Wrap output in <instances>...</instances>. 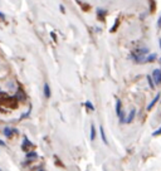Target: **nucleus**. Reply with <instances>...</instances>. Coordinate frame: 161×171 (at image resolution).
Returning a JSON list of instances; mask_svg holds the SVG:
<instances>
[{
    "label": "nucleus",
    "instance_id": "1",
    "mask_svg": "<svg viewBox=\"0 0 161 171\" xmlns=\"http://www.w3.org/2000/svg\"><path fill=\"white\" fill-rule=\"evenodd\" d=\"M18 102L19 101L17 100V97L6 96L4 92L1 94V98H0V103H1V106H5V107H8V108H17Z\"/></svg>",
    "mask_w": 161,
    "mask_h": 171
},
{
    "label": "nucleus",
    "instance_id": "2",
    "mask_svg": "<svg viewBox=\"0 0 161 171\" xmlns=\"http://www.w3.org/2000/svg\"><path fill=\"white\" fill-rule=\"evenodd\" d=\"M152 77H154L155 84H161V69H154Z\"/></svg>",
    "mask_w": 161,
    "mask_h": 171
},
{
    "label": "nucleus",
    "instance_id": "3",
    "mask_svg": "<svg viewBox=\"0 0 161 171\" xmlns=\"http://www.w3.org/2000/svg\"><path fill=\"white\" fill-rule=\"evenodd\" d=\"M25 98H26V96H25L24 91H23L22 88H19L18 92H17V100L18 101H25Z\"/></svg>",
    "mask_w": 161,
    "mask_h": 171
},
{
    "label": "nucleus",
    "instance_id": "4",
    "mask_svg": "<svg viewBox=\"0 0 161 171\" xmlns=\"http://www.w3.org/2000/svg\"><path fill=\"white\" fill-rule=\"evenodd\" d=\"M159 100H160V93H158V94H156V96H155V98L151 101V103L147 106V111H151V109L154 108V106L156 105V102H158Z\"/></svg>",
    "mask_w": 161,
    "mask_h": 171
},
{
    "label": "nucleus",
    "instance_id": "5",
    "mask_svg": "<svg viewBox=\"0 0 161 171\" xmlns=\"http://www.w3.org/2000/svg\"><path fill=\"white\" fill-rule=\"evenodd\" d=\"M4 135H5L6 136V137H10V136L11 135H13V134H11V132H15V134H17V130H15V128H11V127H5V128H4Z\"/></svg>",
    "mask_w": 161,
    "mask_h": 171
},
{
    "label": "nucleus",
    "instance_id": "6",
    "mask_svg": "<svg viewBox=\"0 0 161 171\" xmlns=\"http://www.w3.org/2000/svg\"><path fill=\"white\" fill-rule=\"evenodd\" d=\"M99 132H101V137H102L103 143H105V145H108V140H107V137H106L105 128H103V126H99Z\"/></svg>",
    "mask_w": 161,
    "mask_h": 171
},
{
    "label": "nucleus",
    "instance_id": "7",
    "mask_svg": "<svg viewBox=\"0 0 161 171\" xmlns=\"http://www.w3.org/2000/svg\"><path fill=\"white\" fill-rule=\"evenodd\" d=\"M135 113H136V109H135V108L131 109V112L128 113L127 118H126V123H131V122H132V120L135 118Z\"/></svg>",
    "mask_w": 161,
    "mask_h": 171
},
{
    "label": "nucleus",
    "instance_id": "8",
    "mask_svg": "<svg viewBox=\"0 0 161 171\" xmlns=\"http://www.w3.org/2000/svg\"><path fill=\"white\" fill-rule=\"evenodd\" d=\"M44 96L47 97V98L51 97V88H49L48 83H44Z\"/></svg>",
    "mask_w": 161,
    "mask_h": 171
},
{
    "label": "nucleus",
    "instance_id": "9",
    "mask_svg": "<svg viewBox=\"0 0 161 171\" xmlns=\"http://www.w3.org/2000/svg\"><path fill=\"white\" fill-rule=\"evenodd\" d=\"M116 112H117V116L120 117L121 113H122V109H121V101H120V100H117V102H116Z\"/></svg>",
    "mask_w": 161,
    "mask_h": 171
},
{
    "label": "nucleus",
    "instance_id": "10",
    "mask_svg": "<svg viewBox=\"0 0 161 171\" xmlns=\"http://www.w3.org/2000/svg\"><path fill=\"white\" fill-rule=\"evenodd\" d=\"M155 11H156V1L152 0V1H150V13L155 14Z\"/></svg>",
    "mask_w": 161,
    "mask_h": 171
},
{
    "label": "nucleus",
    "instance_id": "11",
    "mask_svg": "<svg viewBox=\"0 0 161 171\" xmlns=\"http://www.w3.org/2000/svg\"><path fill=\"white\" fill-rule=\"evenodd\" d=\"M91 140L93 141V140L96 138V128H94V125H91Z\"/></svg>",
    "mask_w": 161,
    "mask_h": 171
},
{
    "label": "nucleus",
    "instance_id": "12",
    "mask_svg": "<svg viewBox=\"0 0 161 171\" xmlns=\"http://www.w3.org/2000/svg\"><path fill=\"white\" fill-rule=\"evenodd\" d=\"M147 81H149V86H150V88L155 89V83H154V79L151 78V75H147Z\"/></svg>",
    "mask_w": 161,
    "mask_h": 171
},
{
    "label": "nucleus",
    "instance_id": "13",
    "mask_svg": "<svg viewBox=\"0 0 161 171\" xmlns=\"http://www.w3.org/2000/svg\"><path fill=\"white\" fill-rule=\"evenodd\" d=\"M118 24H120V18H117L116 19V21H115V25H113V28L111 29V33H115L117 30V28H118Z\"/></svg>",
    "mask_w": 161,
    "mask_h": 171
},
{
    "label": "nucleus",
    "instance_id": "14",
    "mask_svg": "<svg viewBox=\"0 0 161 171\" xmlns=\"http://www.w3.org/2000/svg\"><path fill=\"white\" fill-rule=\"evenodd\" d=\"M155 59H156V54L154 53V54H150V55H149L145 62H152V60H155Z\"/></svg>",
    "mask_w": 161,
    "mask_h": 171
},
{
    "label": "nucleus",
    "instance_id": "15",
    "mask_svg": "<svg viewBox=\"0 0 161 171\" xmlns=\"http://www.w3.org/2000/svg\"><path fill=\"white\" fill-rule=\"evenodd\" d=\"M86 106H87V108H90L91 111H94V106L92 105V102L91 101H87L86 102Z\"/></svg>",
    "mask_w": 161,
    "mask_h": 171
},
{
    "label": "nucleus",
    "instance_id": "16",
    "mask_svg": "<svg viewBox=\"0 0 161 171\" xmlns=\"http://www.w3.org/2000/svg\"><path fill=\"white\" fill-rule=\"evenodd\" d=\"M79 3V1H78ZM79 5L82 6V9L84 10V11H87V10H90V5H87V4H83V3H79Z\"/></svg>",
    "mask_w": 161,
    "mask_h": 171
},
{
    "label": "nucleus",
    "instance_id": "17",
    "mask_svg": "<svg viewBox=\"0 0 161 171\" xmlns=\"http://www.w3.org/2000/svg\"><path fill=\"white\" fill-rule=\"evenodd\" d=\"M160 135H161V127L159 128V130H156L154 134H152V136H155V137H156V136H160Z\"/></svg>",
    "mask_w": 161,
    "mask_h": 171
},
{
    "label": "nucleus",
    "instance_id": "18",
    "mask_svg": "<svg viewBox=\"0 0 161 171\" xmlns=\"http://www.w3.org/2000/svg\"><path fill=\"white\" fill-rule=\"evenodd\" d=\"M26 157L30 159V157H37V155L35 152H29V154H26Z\"/></svg>",
    "mask_w": 161,
    "mask_h": 171
},
{
    "label": "nucleus",
    "instance_id": "19",
    "mask_svg": "<svg viewBox=\"0 0 161 171\" xmlns=\"http://www.w3.org/2000/svg\"><path fill=\"white\" fill-rule=\"evenodd\" d=\"M51 35H52V38H53V40H54V42H57V37H56L54 32H52V33H51Z\"/></svg>",
    "mask_w": 161,
    "mask_h": 171
},
{
    "label": "nucleus",
    "instance_id": "20",
    "mask_svg": "<svg viewBox=\"0 0 161 171\" xmlns=\"http://www.w3.org/2000/svg\"><path fill=\"white\" fill-rule=\"evenodd\" d=\"M56 161H57V165H58V166H63V164L60 161H58V159H57V157H56Z\"/></svg>",
    "mask_w": 161,
    "mask_h": 171
},
{
    "label": "nucleus",
    "instance_id": "21",
    "mask_svg": "<svg viewBox=\"0 0 161 171\" xmlns=\"http://www.w3.org/2000/svg\"><path fill=\"white\" fill-rule=\"evenodd\" d=\"M59 9H60V11H62V13H64V11H66V10H64V6H63V5H59Z\"/></svg>",
    "mask_w": 161,
    "mask_h": 171
},
{
    "label": "nucleus",
    "instance_id": "22",
    "mask_svg": "<svg viewBox=\"0 0 161 171\" xmlns=\"http://www.w3.org/2000/svg\"><path fill=\"white\" fill-rule=\"evenodd\" d=\"M158 26H159V28H160V26H161V17H160V19H159V23H158Z\"/></svg>",
    "mask_w": 161,
    "mask_h": 171
},
{
    "label": "nucleus",
    "instance_id": "23",
    "mask_svg": "<svg viewBox=\"0 0 161 171\" xmlns=\"http://www.w3.org/2000/svg\"><path fill=\"white\" fill-rule=\"evenodd\" d=\"M160 48H161V39H160Z\"/></svg>",
    "mask_w": 161,
    "mask_h": 171
},
{
    "label": "nucleus",
    "instance_id": "24",
    "mask_svg": "<svg viewBox=\"0 0 161 171\" xmlns=\"http://www.w3.org/2000/svg\"><path fill=\"white\" fill-rule=\"evenodd\" d=\"M38 171H44V170H42V169H40V170H38Z\"/></svg>",
    "mask_w": 161,
    "mask_h": 171
},
{
    "label": "nucleus",
    "instance_id": "25",
    "mask_svg": "<svg viewBox=\"0 0 161 171\" xmlns=\"http://www.w3.org/2000/svg\"><path fill=\"white\" fill-rule=\"evenodd\" d=\"M160 62H161V58H160Z\"/></svg>",
    "mask_w": 161,
    "mask_h": 171
}]
</instances>
